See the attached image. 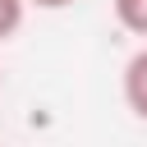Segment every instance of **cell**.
Returning <instances> with one entry per match:
<instances>
[{
  "label": "cell",
  "instance_id": "cell-1",
  "mask_svg": "<svg viewBox=\"0 0 147 147\" xmlns=\"http://www.w3.org/2000/svg\"><path fill=\"white\" fill-rule=\"evenodd\" d=\"M124 106L147 124V46L124 64Z\"/></svg>",
  "mask_w": 147,
  "mask_h": 147
},
{
  "label": "cell",
  "instance_id": "cell-2",
  "mask_svg": "<svg viewBox=\"0 0 147 147\" xmlns=\"http://www.w3.org/2000/svg\"><path fill=\"white\" fill-rule=\"evenodd\" d=\"M110 9H115V23L124 32L147 41V0H110Z\"/></svg>",
  "mask_w": 147,
  "mask_h": 147
},
{
  "label": "cell",
  "instance_id": "cell-5",
  "mask_svg": "<svg viewBox=\"0 0 147 147\" xmlns=\"http://www.w3.org/2000/svg\"><path fill=\"white\" fill-rule=\"evenodd\" d=\"M0 87H5V69H0Z\"/></svg>",
  "mask_w": 147,
  "mask_h": 147
},
{
  "label": "cell",
  "instance_id": "cell-4",
  "mask_svg": "<svg viewBox=\"0 0 147 147\" xmlns=\"http://www.w3.org/2000/svg\"><path fill=\"white\" fill-rule=\"evenodd\" d=\"M28 5H37V9H69V5H78V0H28Z\"/></svg>",
  "mask_w": 147,
  "mask_h": 147
},
{
  "label": "cell",
  "instance_id": "cell-3",
  "mask_svg": "<svg viewBox=\"0 0 147 147\" xmlns=\"http://www.w3.org/2000/svg\"><path fill=\"white\" fill-rule=\"evenodd\" d=\"M23 18H28V0H0V41L18 37Z\"/></svg>",
  "mask_w": 147,
  "mask_h": 147
}]
</instances>
